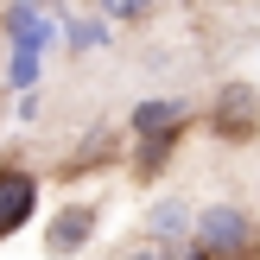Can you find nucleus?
Masks as SVG:
<instances>
[{
  "instance_id": "nucleus-1",
  "label": "nucleus",
  "mask_w": 260,
  "mask_h": 260,
  "mask_svg": "<svg viewBox=\"0 0 260 260\" xmlns=\"http://www.w3.org/2000/svg\"><path fill=\"white\" fill-rule=\"evenodd\" d=\"M190 241H197L210 260H248L254 254V222L235 210V203H210V210L190 216Z\"/></svg>"
},
{
  "instance_id": "nucleus-2",
  "label": "nucleus",
  "mask_w": 260,
  "mask_h": 260,
  "mask_svg": "<svg viewBox=\"0 0 260 260\" xmlns=\"http://www.w3.org/2000/svg\"><path fill=\"white\" fill-rule=\"evenodd\" d=\"M210 127H216V140H254L260 134V95H254V83H229L222 95H216V108H210Z\"/></svg>"
},
{
  "instance_id": "nucleus-3",
  "label": "nucleus",
  "mask_w": 260,
  "mask_h": 260,
  "mask_svg": "<svg viewBox=\"0 0 260 260\" xmlns=\"http://www.w3.org/2000/svg\"><path fill=\"white\" fill-rule=\"evenodd\" d=\"M32 210H38V178L25 165H0V241L19 235L32 222Z\"/></svg>"
},
{
  "instance_id": "nucleus-4",
  "label": "nucleus",
  "mask_w": 260,
  "mask_h": 260,
  "mask_svg": "<svg viewBox=\"0 0 260 260\" xmlns=\"http://www.w3.org/2000/svg\"><path fill=\"white\" fill-rule=\"evenodd\" d=\"M95 241V210L89 203H63L57 216H51V229H45V254L51 260H70L76 248H89Z\"/></svg>"
},
{
  "instance_id": "nucleus-5",
  "label": "nucleus",
  "mask_w": 260,
  "mask_h": 260,
  "mask_svg": "<svg viewBox=\"0 0 260 260\" xmlns=\"http://www.w3.org/2000/svg\"><path fill=\"white\" fill-rule=\"evenodd\" d=\"M184 121H190V108H184V102H140V108L134 114H127V134H184Z\"/></svg>"
},
{
  "instance_id": "nucleus-6",
  "label": "nucleus",
  "mask_w": 260,
  "mask_h": 260,
  "mask_svg": "<svg viewBox=\"0 0 260 260\" xmlns=\"http://www.w3.org/2000/svg\"><path fill=\"white\" fill-rule=\"evenodd\" d=\"M7 38H13V45H32V51H45V45H51V19H45V7H32V0L7 7Z\"/></svg>"
},
{
  "instance_id": "nucleus-7",
  "label": "nucleus",
  "mask_w": 260,
  "mask_h": 260,
  "mask_svg": "<svg viewBox=\"0 0 260 260\" xmlns=\"http://www.w3.org/2000/svg\"><path fill=\"white\" fill-rule=\"evenodd\" d=\"M178 140H184V134H140V152H134V172L146 178V184H152V178L165 172V159L178 152Z\"/></svg>"
},
{
  "instance_id": "nucleus-8",
  "label": "nucleus",
  "mask_w": 260,
  "mask_h": 260,
  "mask_svg": "<svg viewBox=\"0 0 260 260\" xmlns=\"http://www.w3.org/2000/svg\"><path fill=\"white\" fill-rule=\"evenodd\" d=\"M146 235H152V241H178V235H190V210H184L178 197L152 203V216H146Z\"/></svg>"
},
{
  "instance_id": "nucleus-9",
  "label": "nucleus",
  "mask_w": 260,
  "mask_h": 260,
  "mask_svg": "<svg viewBox=\"0 0 260 260\" xmlns=\"http://www.w3.org/2000/svg\"><path fill=\"white\" fill-rule=\"evenodd\" d=\"M63 32H70L76 51H95V45H108V13H102V19H70Z\"/></svg>"
},
{
  "instance_id": "nucleus-10",
  "label": "nucleus",
  "mask_w": 260,
  "mask_h": 260,
  "mask_svg": "<svg viewBox=\"0 0 260 260\" xmlns=\"http://www.w3.org/2000/svg\"><path fill=\"white\" fill-rule=\"evenodd\" d=\"M7 76H13V89H32L38 83V51L32 45H13V70Z\"/></svg>"
},
{
  "instance_id": "nucleus-11",
  "label": "nucleus",
  "mask_w": 260,
  "mask_h": 260,
  "mask_svg": "<svg viewBox=\"0 0 260 260\" xmlns=\"http://www.w3.org/2000/svg\"><path fill=\"white\" fill-rule=\"evenodd\" d=\"M102 13H108V19H146L152 0H102Z\"/></svg>"
},
{
  "instance_id": "nucleus-12",
  "label": "nucleus",
  "mask_w": 260,
  "mask_h": 260,
  "mask_svg": "<svg viewBox=\"0 0 260 260\" xmlns=\"http://www.w3.org/2000/svg\"><path fill=\"white\" fill-rule=\"evenodd\" d=\"M184 260H210V254H203V248H190V254H184Z\"/></svg>"
},
{
  "instance_id": "nucleus-13",
  "label": "nucleus",
  "mask_w": 260,
  "mask_h": 260,
  "mask_svg": "<svg viewBox=\"0 0 260 260\" xmlns=\"http://www.w3.org/2000/svg\"><path fill=\"white\" fill-rule=\"evenodd\" d=\"M140 260H146V254H140Z\"/></svg>"
}]
</instances>
